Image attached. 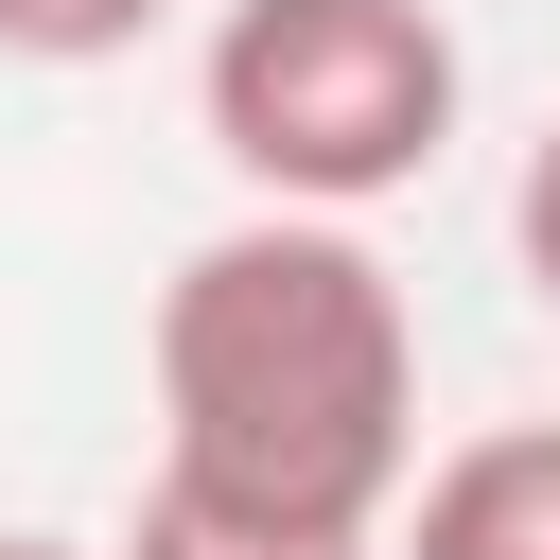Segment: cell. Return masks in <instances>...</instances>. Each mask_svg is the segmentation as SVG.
<instances>
[{
	"mask_svg": "<svg viewBox=\"0 0 560 560\" xmlns=\"http://www.w3.org/2000/svg\"><path fill=\"white\" fill-rule=\"evenodd\" d=\"M210 158L262 210H385L455 158V18L438 0H228L192 52Z\"/></svg>",
	"mask_w": 560,
	"mask_h": 560,
	"instance_id": "obj_2",
	"label": "cell"
},
{
	"mask_svg": "<svg viewBox=\"0 0 560 560\" xmlns=\"http://www.w3.org/2000/svg\"><path fill=\"white\" fill-rule=\"evenodd\" d=\"M0 560H88V542H35V525H0Z\"/></svg>",
	"mask_w": 560,
	"mask_h": 560,
	"instance_id": "obj_7",
	"label": "cell"
},
{
	"mask_svg": "<svg viewBox=\"0 0 560 560\" xmlns=\"http://www.w3.org/2000/svg\"><path fill=\"white\" fill-rule=\"evenodd\" d=\"M175 0H0V52L18 70H105V52H140Z\"/></svg>",
	"mask_w": 560,
	"mask_h": 560,
	"instance_id": "obj_5",
	"label": "cell"
},
{
	"mask_svg": "<svg viewBox=\"0 0 560 560\" xmlns=\"http://www.w3.org/2000/svg\"><path fill=\"white\" fill-rule=\"evenodd\" d=\"M385 560H560V420H490L402 490Z\"/></svg>",
	"mask_w": 560,
	"mask_h": 560,
	"instance_id": "obj_3",
	"label": "cell"
},
{
	"mask_svg": "<svg viewBox=\"0 0 560 560\" xmlns=\"http://www.w3.org/2000/svg\"><path fill=\"white\" fill-rule=\"evenodd\" d=\"M122 560H385L368 525H298V508H245L210 472H140L122 508Z\"/></svg>",
	"mask_w": 560,
	"mask_h": 560,
	"instance_id": "obj_4",
	"label": "cell"
},
{
	"mask_svg": "<svg viewBox=\"0 0 560 560\" xmlns=\"http://www.w3.org/2000/svg\"><path fill=\"white\" fill-rule=\"evenodd\" d=\"M508 262H525V298L560 315V122L525 140V175H508Z\"/></svg>",
	"mask_w": 560,
	"mask_h": 560,
	"instance_id": "obj_6",
	"label": "cell"
},
{
	"mask_svg": "<svg viewBox=\"0 0 560 560\" xmlns=\"http://www.w3.org/2000/svg\"><path fill=\"white\" fill-rule=\"evenodd\" d=\"M158 472L298 525H402L420 490V315L350 210H245L158 280Z\"/></svg>",
	"mask_w": 560,
	"mask_h": 560,
	"instance_id": "obj_1",
	"label": "cell"
}]
</instances>
